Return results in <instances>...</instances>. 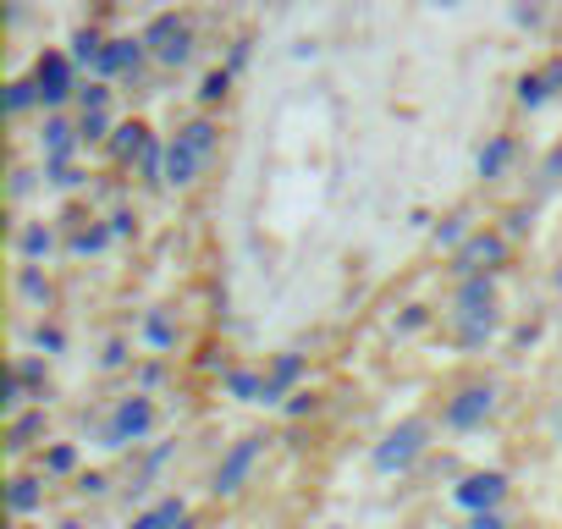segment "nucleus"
Here are the masks:
<instances>
[{"instance_id":"32","label":"nucleus","mask_w":562,"mask_h":529,"mask_svg":"<svg viewBox=\"0 0 562 529\" xmlns=\"http://www.w3.org/2000/svg\"><path fill=\"white\" fill-rule=\"evenodd\" d=\"M34 342H40L45 353H61V348H67V337H61L56 326H40V337H34Z\"/></svg>"},{"instance_id":"14","label":"nucleus","mask_w":562,"mask_h":529,"mask_svg":"<svg viewBox=\"0 0 562 529\" xmlns=\"http://www.w3.org/2000/svg\"><path fill=\"white\" fill-rule=\"evenodd\" d=\"M149 144H155V138H149V127H144V122H122V127L111 133V155H116V160H127V166H133Z\"/></svg>"},{"instance_id":"33","label":"nucleus","mask_w":562,"mask_h":529,"mask_svg":"<svg viewBox=\"0 0 562 529\" xmlns=\"http://www.w3.org/2000/svg\"><path fill=\"white\" fill-rule=\"evenodd\" d=\"M105 226H111V237H127V232H133V215H127V210H116Z\"/></svg>"},{"instance_id":"6","label":"nucleus","mask_w":562,"mask_h":529,"mask_svg":"<svg viewBox=\"0 0 562 529\" xmlns=\"http://www.w3.org/2000/svg\"><path fill=\"white\" fill-rule=\"evenodd\" d=\"M34 89H40V105L45 111H56V105H67L72 100V56H61V50H50V56H40V67H34Z\"/></svg>"},{"instance_id":"30","label":"nucleus","mask_w":562,"mask_h":529,"mask_svg":"<svg viewBox=\"0 0 562 529\" xmlns=\"http://www.w3.org/2000/svg\"><path fill=\"white\" fill-rule=\"evenodd\" d=\"M78 133H83V144H89V138H105V133H116V127H111V116H105V111H89Z\"/></svg>"},{"instance_id":"9","label":"nucleus","mask_w":562,"mask_h":529,"mask_svg":"<svg viewBox=\"0 0 562 529\" xmlns=\"http://www.w3.org/2000/svg\"><path fill=\"white\" fill-rule=\"evenodd\" d=\"M491 408H496V392L491 386H469V392H458L452 403H447V425L452 430H474V425H485L491 419Z\"/></svg>"},{"instance_id":"23","label":"nucleus","mask_w":562,"mask_h":529,"mask_svg":"<svg viewBox=\"0 0 562 529\" xmlns=\"http://www.w3.org/2000/svg\"><path fill=\"white\" fill-rule=\"evenodd\" d=\"M45 430V408H34V414H23V419H12V452H23V447H34V436Z\"/></svg>"},{"instance_id":"25","label":"nucleus","mask_w":562,"mask_h":529,"mask_svg":"<svg viewBox=\"0 0 562 529\" xmlns=\"http://www.w3.org/2000/svg\"><path fill=\"white\" fill-rule=\"evenodd\" d=\"M546 100H551L546 78H540V72H529V78L518 83V105H529V111H535V105H546Z\"/></svg>"},{"instance_id":"20","label":"nucleus","mask_w":562,"mask_h":529,"mask_svg":"<svg viewBox=\"0 0 562 529\" xmlns=\"http://www.w3.org/2000/svg\"><path fill=\"white\" fill-rule=\"evenodd\" d=\"M100 56H105V40H100V34H94V29H83V34H78V40H72V61H78V67H89V72H94V67H100Z\"/></svg>"},{"instance_id":"36","label":"nucleus","mask_w":562,"mask_h":529,"mask_svg":"<svg viewBox=\"0 0 562 529\" xmlns=\"http://www.w3.org/2000/svg\"><path fill=\"white\" fill-rule=\"evenodd\" d=\"M430 7H463V0H430Z\"/></svg>"},{"instance_id":"19","label":"nucleus","mask_w":562,"mask_h":529,"mask_svg":"<svg viewBox=\"0 0 562 529\" xmlns=\"http://www.w3.org/2000/svg\"><path fill=\"white\" fill-rule=\"evenodd\" d=\"M491 331H496V315H458V342L463 348H480Z\"/></svg>"},{"instance_id":"2","label":"nucleus","mask_w":562,"mask_h":529,"mask_svg":"<svg viewBox=\"0 0 562 529\" xmlns=\"http://www.w3.org/2000/svg\"><path fill=\"white\" fill-rule=\"evenodd\" d=\"M149 430H155V403H149L144 392H133V397H122V403L111 408V419H105V447H138Z\"/></svg>"},{"instance_id":"34","label":"nucleus","mask_w":562,"mask_h":529,"mask_svg":"<svg viewBox=\"0 0 562 529\" xmlns=\"http://www.w3.org/2000/svg\"><path fill=\"white\" fill-rule=\"evenodd\" d=\"M469 529H507V524H502V513H474Z\"/></svg>"},{"instance_id":"24","label":"nucleus","mask_w":562,"mask_h":529,"mask_svg":"<svg viewBox=\"0 0 562 529\" xmlns=\"http://www.w3.org/2000/svg\"><path fill=\"white\" fill-rule=\"evenodd\" d=\"M144 342H149V348H171V342H177L171 320H166V315H144Z\"/></svg>"},{"instance_id":"17","label":"nucleus","mask_w":562,"mask_h":529,"mask_svg":"<svg viewBox=\"0 0 562 529\" xmlns=\"http://www.w3.org/2000/svg\"><path fill=\"white\" fill-rule=\"evenodd\" d=\"M182 518H188V507H182V502H155L144 518H133V529H177Z\"/></svg>"},{"instance_id":"18","label":"nucleus","mask_w":562,"mask_h":529,"mask_svg":"<svg viewBox=\"0 0 562 529\" xmlns=\"http://www.w3.org/2000/svg\"><path fill=\"white\" fill-rule=\"evenodd\" d=\"M56 248V237H50V226H29L23 237H18V254H23V264H34V259H45Z\"/></svg>"},{"instance_id":"4","label":"nucleus","mask_w":562,"mask_h":529,"mask_svg":"<svg viewBox=\"0 0 562 529\" xmlns=\"http://www.w3.org/2000/svg\"><path fill=\"white\" fill-rule=\"evenodd\" d=\"M502 496H507V474H502V469H474V474H463V480L452 485V502H458L463 513H496Z\"/></svg>"},{"instance_id":"3","label":"nucleus","mask_w":562,"mask_h":529,"mask_svg":"<svg viewBox=\"0 0 562 529\" xmlns=\"http://www.w3.org/2000/svg\"><path fill=\"white\" fill-rule=\"evenodd\" d=\"M419 452H425V425L408 419V425H397V430H386V436L375 441L370 463H375V474H403Z\"/></svg>"},{"instance_id":"31","label":"nucleus","mask_w":562,"mask_h":529,"mask_svg":"<svg viewBox=\"0 0 562 529\" xmlns=\"http://www.w3.org/2000/svg\"><path fill=\"white\" fill-rule=\"evenodd\" d=\"M78 105H83V116H89V111H105V83H89V89H78Z\"/></svg>"},{"instance_id":"15","label":"nucleus","mask_w":562,"mask_h":529,"mask_svg":"<svg viewBox=\"0 0 562 529\" xmlns=\"http://www.w3.org/2000/svg\"><path fill=\"white\" fill-rule=\"evenodd\" d=\"M7 502H12V513H18V518L40 513V507H45V480H34V474H18V480H12V491H7Z\"/></svg>"},{"instance_id":"1","label":"nucleus","mask_w":562,"mask_h":529,"mask_svg":"<svg viewBox=\"0 0 562 529\" xmlns=\"http://www.w3.org/2000/svg\"><path fill=\"white\" fill-rule=\"evenodd\" d=\"M215 149V127L210 122H188L171 144H166V188H188L199 177V166Z\"/></svg>"},{"instance_id":"27","label":"nucleus","mask_w":562,"mask_h":529,"mask_svg":"<svg viewBox=\"0 0 562 529\" xmlns=\"http://www.w3.org/2000/svg\"><path fill=\"white\" fill-rule=\"evenodd\" d=\"M78 469V452L72 447H50L45 452V474H72Z\"/></svg>"},{"instance_id":"13","label":"nucleus","mask_w":562,"mask_h":529,"mask_svg":"<svg viewBox=\"0 0 562 529\" xmlns=\"http://www.w3.org/2000/svg\"><path fill=\"white\" fill-rule=\"evenodd\" d=\"M226 392H232L237 403H276L270 375H259V370H232V375H226Z\"/></svg>"},{"instance_id":"28","label":"nucleus","mask_w":562,"mask_h":529,"mask_svg":"<svg viewBox=\"0 0 562 529\" xmlns=\"http://www.w3.org/2000/svg\"><path fill=\"white\" fill-rule=\"evenodd\" d=\"M226 89H232V72H210V78H204V89H199V100H204V105H215V100H226Z\"/></svg>"},{"instance_id":"10","label":"nucleus","mask_w":562,"mask_h":529,"mask_svg":"<svg viewBox=\"0 0 562 529\" xmlns=\"http://www.w3.org/2000/svg\"><path fill=\"white\" fill-rule=\"evenodd\" d=\"M144 56H149V45H144V34L133 40H105V56H100V67H94V78H116V72H138L144 67Z\"/></svg>"},{"instance_id":"22","label":"nucleus","mask_w":562,"mask_h":529,"mask_svg":"<svg viewBox=\"0 0 562 529\" xmlns=\"http://www.w3.org/2000/svg\"><path fill=\"white\" fill-rule=\"evenodd\" d=\"M105 243H111V226H83L67 237V254H100Z\"/></svg>"},{"instance_id":"29","label":"nucleus","mask_w":562,"mask_h":529,"mask_svg":"<svg viewBox=\"0 0 562 529\" xmlns=\"http://www.w3.org/2000/svg\"><path fill=\"white\" fill-rule=\"evenodd\" d=\"M7 105H12L18 116H23V111H34V105H40V89H34V78H29V83H12V100H7Z\"/></svg>"},{"instance_id":"12","label":"nucleus","mask_w":562,"mask_h":529,"mask_svg":"<svg viewBox=\"0 0 562 529\" xmlns=\"http://www.w3.org/2000/svg\"><path fill=\"white\" fill-rule=\"evenodd\" d=\"M496 282L491 277H463L458 282V309L452 315H496Z\"/></svg>"},{"instance_id":"38","label":"nucleus","mask_w":562,"mask_h":529,"mask_svg":"<svg viewBox=\"0 0 562 529\" xmlns=\"http://www.w3.org/2000/svg\"><path fill=\"white\" fill-rule=\"evenodd\" d=\"M61 529H83V524H61Z\"/></svg>"},{"instance_id":"5","label":"nucleus","mask_w":562,"mask_h":529,"mask_svg":"<svg viewBox=\"0 0 562 529\" xmlns=\"http://www.w3.org/2000/svg\"><path fill=\"white\" fill-rule=\"evenodd\" d=\"M144 45L155 50L160 67H182V61L193 56V34H188L182 18H155V23L144 29Z\"/></svg>"},{"instance_id":"16","label":"nucleus","mask_w":562,"mask_h":529,"mask_svg":"<svg viewBox=\"0 0 562 529\" xmlns=\"http://www.w3.org/2000/svg\"><path fill=\"white\" fill-rule=\"evenodd\" d=\"M507 160H513V138H507V133H496V138H491V144L480 149L474 171H480V177L491 182V177H502V171H507Z\"/></svg>"},{"instance_id":"8","label":"nucleus","mask_w":562,"mask_h":529,"mask_svg":"<svg viewBox=\"0 0 562 529\" xmlns=\"http://www.w3.org/2000/svg\"><path fill=\"white\" fill-rule=\"evenodd\" d=\"M507 254V243L496 237V232H474L458 254H452V271L458 277H491V264Z\"/></svg>"},{"instance_id":"37","label":"nucleus","mask_w":562,"mask_h":529,"mask_svg":"<svg viewBox=\"0 0 562 529\" xmlns=\"http://www.w3.org/2000/svg\"><path fill=\"white\" fill-rule=\"evenodd\" d=\"M177 529H193V518H182V524H177Z\"/></svg>"},{"instance_id":"7","label":"nucleus","mask_w":562,"mask_h":529,"mask_svg":"<svg viewBox=\"0 0 562 529\" xmlns=\"http://www.w3.org/2000/svg\"><path fill=\"white\" fill-rule=\"evenodd\" d=\"M259 452H265V441H259V436L232 441V452H226V458H221V469H215V496H237V491H243V480L254 474Z\"/></svg>"},{"instance_id":"21","label":"nucleus","mask_w":562,"mask_h":529,"mask_svg":"<svg viewBox=\"0 0 562 529\" xmlns=\"http://www.w3.org/2000/svg\"><path fill=\"white\" fill-rule=\"evenodd\" d=\"M299 375H304V359H299V353H281V359H276V370H270V392L281 397V392H288Z\"/></svg>"},{"instance_id":"26","label":"nucleus","mask_w":562,"mask_h":529,"mask_svg":"<svg viewBox=\"0 0 562 529\" xmlns=\"http://www.w3.org/2000/svg\"><path fill=\"white\" fill-rule=\"evenodd\" d=\"M18 288H23V293H29L34 304H50V282H45V277L34 271V264H23V282H18Z\"/></svg>"},{"instance_id":"11","label":"nucleus","mask_w":562,"mask_h":529,"mask_svg":"<svg viewBox=\"0 0 562 529\" xmlns=\"http://www.w3.org/2000/svg\"><path fill=\"white\" fill-rule=\"evenodd\" d=\"M78 138H83V133H78L67 116H50L45 133H40V144H45V166H67L72 149H78Z\"/></svg>"},{"instance_id":"35","label":"nucleus","mask_w":562,"mask_h":529,"mask_svg":"<svg viewBox=\"0 0 562 529\" xmlns=\"http://www.w3.org/2000/svg\"><path fill=\"white\" fill-rule=\"evenodd\" d=\"M540 78H546V89H562V61H551V67H546Z\"/></svg>"}]
</instances>
